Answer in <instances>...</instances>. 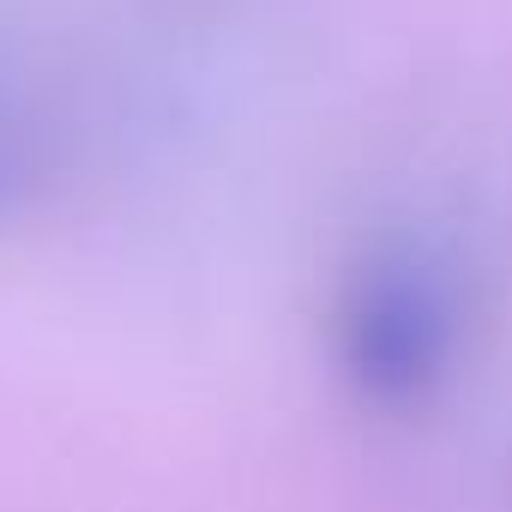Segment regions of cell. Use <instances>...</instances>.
Wrapping results in <instances>:
<instances>
[{
  "label": "cell",
  "mask_w": 512,
  "mask_h": 512,
  "mask_svg": "<svg viewBox=\"0 0 512 512\" xmlns=\"http://www.w3.org/2000/svg\"><path fill=\"white\" fill-rule=\"evenodd\" d=\"M344 362L374 398H422L458 350V284L422 241H386L350 278Z\"/></svg>",
  "instance_id": "cell-1"
},
{
  "label": "cell",
  "mask_w": 512,
  "mask_h": 512,
  "mask_svg": "<svg viewBox=\"0 0 512 512\" xmlns=\"http://www.w3.org/2000/svg\"><path fill=\"white\" fill-rule=\"evenodd\" d=\"M37 169V109L19 91H0V211H13Z\"/></svg>",
  "instance_id": "cell-2"
}]
</instances>
